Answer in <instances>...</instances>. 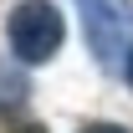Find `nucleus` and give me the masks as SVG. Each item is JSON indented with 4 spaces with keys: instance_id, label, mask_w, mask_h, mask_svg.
<instances>
[{
    "instance_id": "nucleus-1",
    "label": "nucleus",
    "mask_w": 133,
    "mask_h": 133,
    "mask_svg": "<svg viewBox=\"0 0 133 133\" xmlns=\"http://www.w3.org/2000/svg\"><path fill=\"white\" fill-rule=\"evenodd\" d=\"M5 41L16 51V62L41 66V62H51V56L62 51L66 21H62V10H56L51 0H21L16 10H10V21H5Z\"/></svg>"
},
{
    "instance_id": "nucleus-6",
    "label": "nucleus",
    "mask_w": 133,
    "mask_h": 133,
    "mask_svg": "<svg viewBox=\"0 0 133 133\" xmlns=\"http://www.w3.org/2000/svg\"><path fill=\"white\" fill-rule=\"evenodd\" d=\"M16 133H46V128H41V123H26V128H16Z\"/></svg>"
},
{
    "instance_id": "nucleus-2",
    "label": "nucleus",
    "mask_w": 133,
    "mask_h": 133,
    "mask_svg": "<svg viewBox=\"0 0 133 133\" xmlns=\"http://www.w3.org/2000/svg\"><path fill=\"white\" fill-rule=\"evenodd\" d=\"M82 10V36H87V51L92 62L113 72L118 62H128L123 51L133 46V0H77Z\"/></svg>"
},
{
    "instance_id": "nucleus-5",
    "label": "nucleus",
    "mask_w": 133,
    "mask_h": 133,
    "mask_svg": "<svg viewBox=\"0 0 133 133\" xmlns=\"http://www.w3.org/2000/svg\"><path fill=\"white\" fill-rule=\"evenodd\" d=\"M123 77H128V87H133V46H128V62H123Z\"/></svg>"
},
{
    "instance_id": "nucleus-3",
    "label": "nucleus",
    "mask_w": 133,
    "mask_h": 133,
    "mask_svg": "<svg viewBox=\"0 0 133 133\" xmlns=\"http://www.w3.org/2000/svg\"><path fill=\"white\" fill-rule=\"evenodd\" d=\"M26 92H31L26 77H16V72H5V66H0V108H21Z\"/></svg>"
},
{
    "instance_id": "nucleus-4",
    "label": "nucleus",
    "mask_w": 133,
    "mask_h": 133,
    "mask_svg": "<svg viewBox=\"0 0 133 133\" xmlns=\"http://www.w3.org/2000/svg\"><path fill=\"white\" fill-rule=\"evenodd\" d=\"M77 133H128V128H118V123H82Z\"/></svg>"
}]
</instances>
